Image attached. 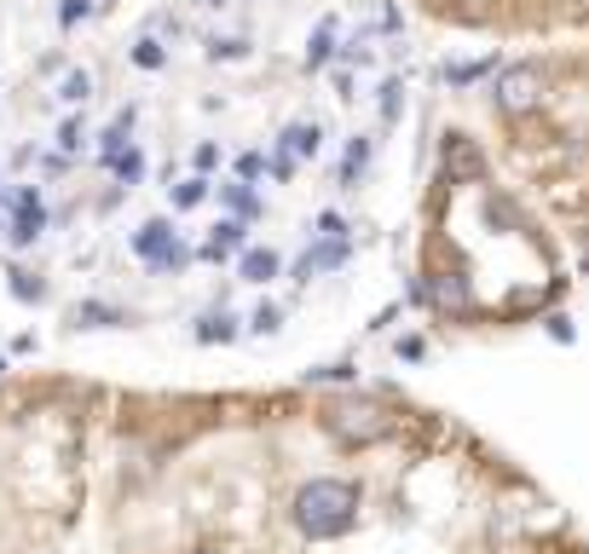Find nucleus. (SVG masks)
Masks as SVG:
<instances>
[{
  "label": "nucleus",
  "mask_w": 589,
  "mask_h": 554,
  "mask_svg": "<svg viewBox=\"0 0 589 554\" xmlns=\"http://www.w3.org/2000/svg\"><path fill=\"white\" fill-rule=\"evenodd\" d=\"M0 370H7V364H0Z\"/></svg>",
  "instance_id": "f03ea898"
},
{
  "label": "nucleus",
  "mask_w": 589,
  "mask_h": 554,
  "mask_svg": "<svg viewBox=\"0 0 589 554\" xmlns=\"http://www.w3.org/2000/svg\"><path fill=\"white\" fill-rule=\"evenodd\" d=\"M417 18L480 41L560 46L589 35V0H404Z\"/></svg>",
  "instance_id": "f257e3e1"
}]
</instances>
